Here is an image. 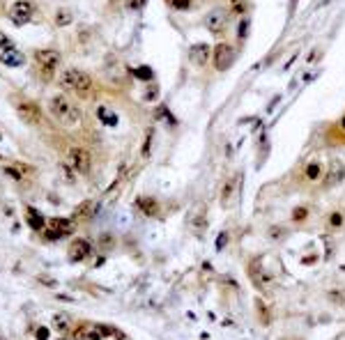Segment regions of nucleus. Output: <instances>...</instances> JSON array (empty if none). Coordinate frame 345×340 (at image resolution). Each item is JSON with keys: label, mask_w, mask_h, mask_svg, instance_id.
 I'll return each instance as SVG.
<instances>
[{"label": "nucleus", "mask_w": 345, "mask_h": 340, "mask_svg": "<svg viewBox=\"0 0 345 340\" xmlns=\"http://www.w3.org/2000/svg\"><path fill=\"white\" fill-rule=\"evenodd\" d=\"M60 80H62V85H65L67 90H74L79 97H90L92 85H94L92 78H90V74L81 72V69H76V67L65 69L62 76H60Z\"/></svg>", "instance_id": "1"}, {"label": "nucleus", "mask_w": 345, "mask_h": 340, "mask_svg": "<svg viewBox=\"0 0 345 340\" xmlns=\"http://www.w3.org/2000/svg\"><path fill=\"white\" fill-rule=\"evenodd\" d=\"M48 108H51V113L58 117L62 124H69V127H74V124H79L81 120V111L76 106H74L72 101L67 99L65 94H55L53 99H51V104H48Z\"/></svg>", "instance_id": "2"}, {"label": "nucleus", "mask_w": 345, "mask_h": 340, "mask_svg": "<svg viewBox=\"0 0 345 340\" xmlns=\"http://www.w3.org/2000/svg\"><path fill=\"white\" fill-rule=\"evenodd\" d=\"M67 163H69L79 175H87L90 168H92V156H90V152L83 150V147H69V152H67Z\"/></svg>", "instance_id": "3"}, {"label": "nucleus", "mask_w": 345, "mask_h": 340, "mask_svg": "<svg viewBox=\"0 0 345 340\" xmlns=\"http://www.w3.org/2000/svg\"><path fill=\"white\" fill-rule=\"evenodd\" d=\"M33 12H35L33 2L19 0V2H14V5L9 7V19H12L14 26H26L28 21L33 19Z\"/></svg>", "instance_id": "4"}, {"label": "nucleus", "mask_w": 345, "mask_h": 340, "mask_svg": "<svg viewBox=\"0 0 345 340\" xmlns=\"http://www.w3.org/2000/svg\"><path fill=\"white\" fill-rule=\"evenodd\" d=\"M212 55H214V67L219 69V72H226L232 65V60H235V48H232L228 41H221V44L214 46Z\"/></svg>", "instance_id": "5"}, {"label": "nucleus", "mask_w": 345, "mask_h": 340, "mask_svg": "<svg viewBox=\"0 0 345 340\" xmlns=\"http://www.w3.org/2000/svg\"><path fill=\"white\" fill-rule=\"evenodd\" d=\"M16 113L26 124H42V108L35 101H19L16 104Z\"/></svg>", "instance_id": "6"}, {"label": "nucleus", "mask_w": 345, "mask_h": 340, "mask_svg": "<svg viewBox=\"0 0 345 340\" xmlns=\"http://www.w3.org/2000/svg\"><path fill=\"white\" fill-rule=\"evenodd\" d=\"M74 221L72 219H51L48 221V226H46V237L48 239H60V237H65V234H72L74 232Z\"/></svg>", "instance_id": "7"}, {"label": "nucleus", "mask_w": 345, "mask_h": 340, "mask_svg": "<svg viewBox=\"0 0 345 340\" xmlns=\"http://www.w3.org/2000/svg\"><path fill=\"white\" fill-rule=\"evenodd\" d=\"M226 26H228V12L226 9H221V7L212 9V12L205 16V28L212 35H221L223 30H226Z\"/></svg>", "instance_id": "8"}, {"label": "nucleus", "mask_w": 345, "mask_h": 340, "mask_svg": "<svg viewBox=\"0 0 345 340\" xmlns=\"http://www.w3.org/2000/svg\"><path fill=\"white\" fill-rule=\"evenodd\" d=\"M35 60L40 65L42 69H48V72H53L55 67L60 65V53L58 51H51V48H42V51H35Z\"/></svg>", "instance_id": "9"}, {"label": "nucleus", "mask_w": 345, "mask_h": 340, "mask_svg": "<svg viewBox=\"0 0 345 340\" xmlns=\"http://www.w3.org/2000/svg\"><path fill=\"white\" fill-rule=\"evenodd\" d=\"M90 255H92L90 241H86V239H74L72 241V246H69V258H72L74 262L86 260V258H90Z\"/></svg>", "instance_id": "10"}, {"label": "nucleus", "mask_w": 345, "mask_h": 340, "mask_svg": "<svg viewBox=\"0 0 345 340\" xmlns=\"http://www.w3.org/2000/svg\"><path fill=\"white\" fill-rule=\"evenodd\" d=\"M210 53H212L210 46L200 41V44H193V46L189 48V60H191L196 67H205L207 60H210Z\"/></svg>", "instance_id": "11"}, {"label": "nucleus", "mask_w": 345, "mask_h": 340, "mask_svg": "<svg viewBox=\"0 0 345 340\" xmlns=\"http://www.w3.org/2000/svg\"><path fill=\"white\" fill-rule=\"evenodd\" d=\"M26 221H28V226L33 227V230H44V226H46L44 216H42L35 207H26Z\"/></svg>", "instance_id": "12"}, {"label": "nucleus", "mask_w": 345, "mask_h": 340, "mask_svg": "<svg viewBox=\"0 0 345 340\" xmlns=\"http://www.w3.org/2000/svg\"><path fill=\"white\" fill-rule=\"evenodd\" d=\"M136 207H138L145 216H157V212H159V202L154 200V198H138V200H136Z\"/></svg>", "instance_id": "13"}, {"label": "nucleus", "mask_w": 345, "mask_h": 340, "mask_svg": "<svg viewBox=\"0 0 345 340\" xmlns=\"http://www.w3.org/2000/svg\"><path fill=\"white\" fill-rule=\"evenodd\" d=\"M0 60H2V65H7V67H21V65H23V55H21L16 48H9V51H2Z\"/></svg>", "instance_id": "14"}, {"label": "nucleus", "mask_w": 345, "mask_h": 340, "mask_svg": "<svg viewBox=\"0 0 345 340\" xmlns=\"http://www.w3.org/2000/svg\"><path fill=\"white\" fill-rule=\"evenodd\" d=\"M343 177H345V168H343V166H339V163H334L332 170H329V175H327L325 184H327V187H334V184H339V182L343 180Z\"/></svg>", "instance_id": "15"}, {"label": "nucleus", "mask_w": 345, "mask_h": 340, "mask_svg": "<svg viewBox=\"0 0 345 340\" xmlns=\"http://www.w3.org/2000/svg\"><path fill=\"white\" fill-rule=\"evenodd\" d=\"M97 115H99V120L104 122V124H108V127H115V124H118V115L111 113L106 106H99V108H97Z\"/></svg>", "instance_id": "16"}, {"label": "nucleus", "mask_w": 345, "mask_h": 340, "mask_svg": "<svg viewBox=\"0 0 345 340\" xmlns=\"http://www.w3.org/2000/svg\"><path fill=\"white\" fill-rule=\"evenodd\" d=\"M72 21H74L72 9H58V12H55V26H58V28L69 26Z\"/></svg>", "instance_id": "17"}, {"label": "nucleus", "mask_w": 345, "mask_h": 340, "mask_svg": "<svg viewBox=\"0 0 345 340\" xmlns=\"http://www.w3.org/2000/svg\"><path fill=\"white\" fill-rule=\"evenodd\" d=\"M304 175H306V180H311V182L320 180V175H322V166H320L318 161H311V163L306 166Z\"/></svg>", "instance_id": "18"}, {"label": "nucleus", "mask_w": 345, "mask_h": 340, "mask_svg": "<svg viewBox=\"0 0 345 340\" xmlns=\"http://www.w3.org/2000/svg\"><path fill=\"white\" fill-rule=\"evenodd\" d=\"M92 214H94V202H92V200L83 202V205L76 209V216H83V219H90Z\"/></svg>", "instance_id": "19"}, {"label": "nucleus", "mask_w": 345, "mask_h": 340, "mask_svg": "<svg viewBox=\"0 0 345 340\" xmlns=\"http://www.w3.org/2000/svg\"><path fill=\"white\" fill-rule=\"evenodd\" d=\"M232 191H235V182L228 180L226 187H223V191H221V202H223V205H228V200L232 198Z\"/></svg>", "instance_id": "20"}, {"label": "nucleus", "mask_w": 345, "mask_h": 340, "mask_svg": "<svg viewBox=\"0 0 345 340\" xmlns=\"http://www.w3.org/2000/svg\"><path fill=\"white\" fill-rule=\"evenodd\" d=\"M53 324H55V329H58V331H67V329H69V320H67L65 315H55Z\"/></svg>", "instance_id": "21"}, {"label": "nucleus", "mask_w": 345, "mask_h": 340, "mask_svg": "<svg viewBox=\"0 0 345 340\" xmlns=\"http://www.w3.org/2000/svg\"><path fill=\"white\" fill-rule=\"evenodd\" d=\"M5 173L12 177V180H16V182H21L23 180V168H14V166H7L5 168Z\"/></svg>", "instance_id": "22"}, {"label": "nucleus", "mask_w": 345, "mask_h": 340, "mask_svg": "<svg viewBox=\"0 0 345 340\" xmlns=\"http://www.w3.org/2000/svg\"><path fill=\"white\" fill-rule=\"evenodd\" d=\"M136 76H138V78H143V80H147V83H152V69L150 67H138L136 69Z\"/></svg>", "instance_id": "23"}, {"label": "nucleus", "mask_w": 345, "mask_h": 340, "mask_svg": "<svg viewBox=\"0 0 345 340\" xmlns=\"http://www.w3.org/2000/svg\"><path fill=\"white\" fill-rule=\"evenodd\" d=\"M168 2H171L172 9H179V12H184V9L191 7V0H168Z\"/></svg>", "instance_id": "24"}, {"label": "nucleus", "mask_w": 345, "mask_h": 340, "mask_svg": "<svg viewBox=\"0 0 345 340\" xmlns=\"http://www.w3.org/2000/svg\"><path fill=\"white\" fill-rule=\"evenodd\" d=\"M157 94H159V87H157V83H147L145 101H152V99H157Z\"/></svg>", "instance_id": "25"}, {"label": "nucleus", "mask_w": 345, "mask_h": 340, "mask_svg": "<svg viewBox=\"0 0 345 340\" xmlns=\"http://www.w3.org/2000/svg\"><path fill=\"white\" fill-rule=\"evenodd\" d=\"M269 237H272L274 241H279V239H283V237H286V230H283V227H279V226H274V227H269Z\"/></svg>", "instance_id": "26"}, {"label": "nucleus", "mask_w": 345, "mask_h": 340, "mask_svg": "<svg viewBox=\"0 0 345 340\" xmlns=\"http://www.w3.org/2000/svg\"><path fill=\"white\" fill-rule=\"evenodd\" d=\"M306 216H308V209H306V207H295V209H292V219L295 221H304Z\"/></svg>", "instance_id": "27"}, {"label": "nucleus", "mask_w": 345, "mask_h": 340, "mask_svg": "<svg viewBox=\"0 0 345 340\" xmlns=\"http://www.w3.org/2000/svg\"><path fill=\"white\" fill-rule=\"evenodd\" d=\"M329 226H332V227H341V226H343V214L334 212L332 216H329Z\"/></svg>", "instance_id": "28"}, {"label": "nucleus", "mask_w": 345, "mask_h": 340, "mask_svg": "<svg viewBox=\"0 0 345 340\" xmlns=\"http://www.w3.org/2000/svg\"><path fill=\"white\" fill-rule=\"evenodd\" d=\"M0 48H2V51H9V48H14L12 41H9V37H7L5 33H0Z\"/></svg>", "instance_id": "29"}, {"label": "nucleus", "mask_w": 345, "mask_h": 340, "mask_svg": "<svg viewBox=\"0 0 345 340\" xmlns=\"http://www.w3.org/2000/svg\"><path fill=\"white\" fill-rule=\"evenodd\" d=\"M193 227H196V230H198V232H203V230H205V216H203V214H200V216H196V219H193Z\"/></svg>", "instance_id": "30"}, {"label": "nucleus", "mask_w": 345, "mask_h": 340, "mask_svg": "<svg viewBox=\"0 0 345 340\" xmlns=\"http://www.w3.org/2000/svg\"><path fill=\"white\" fill-rule=\"evenodd\" d=\"M150 145H152V129L147 131V136H145V145H143V156H147L150 154Z\"/></svg>", "instance_id": "31"}, {"label": "nucleus", "mask_w": 345, "mask_h": 340, "mask_svg": "<svg viewBox=\"0 0 345 340\" xmlns=\"http://www.w3.org/2000/svg\"><path fill=\"white\" fill-rule=\"evenodd\" d=\"M35 336H37V340H46L48 338V329L46 327H40L37 331H35Z\"/></svg>", "instance_id": "32"}, {"label": "nucleus", "mask_w": 345, "mask_h": 340, "mask_svg": "<svg viewBox=\"0 0 345 340\" xmlns=\"http://www.w3.org/2000/svg\"><path fill=\"white\" fill-rule=\"evenodd\" d=\"M226 241H228V234H226V232H221V234H219V239H216V248H223V246H226Z\"/></svg>", "instance_id": "33"}, {"label": "nucleus", "mask_w": 345, "mask_h": 340, "mask_svg": "<svg viewBox=\"0 0 345 340\" xmlns=\"http://www.w3.org/2000/svg\"><path fill=\"white\" fill-rule=\"evenodd\" d=\"M246 28H249V21H242V26H239V39L246 37Z\"/></svg>", "instance_id": "34"}, {"label": "nucleus", "mask_w": 345, "mask_h": 340, "mask_svg": "<svg viewBox=\"0 0 345 340\" xmlns=\"http://www.w3.org/2000/svg\"><path fill=\"white\" fill-rule=\"evenodd\" d=\"M341 131H343V134H345V117H343V120H341Z\"/></svg>", "instance_id": "35"}, {"label": "nucleus", "mask_w": 345, "mask_h": 340, "mask_svg": "<svg viewBox=\"0 0 345 340\" xmlns=\"http://www.w3.org/2000/svg\"><path fill=\"white\" fill-rule=\"evenodd\" d=\"M0 140H2V131H0Z\"/></svg>", "instance_id": "36"}, {"label": "nucleus", "mask_w": 345, "mask_h": 340, "mask_svg": "<svg viewBox=\"0 0 345 340\" xmlns=\"http://www.w3.org/2000/svg\"><path fill=\"white\" fill-rule=\"evenodd\" d=\"M113 2H120V0H113Z\"/></svg>", "instance_id": "37"}]
</instances>
